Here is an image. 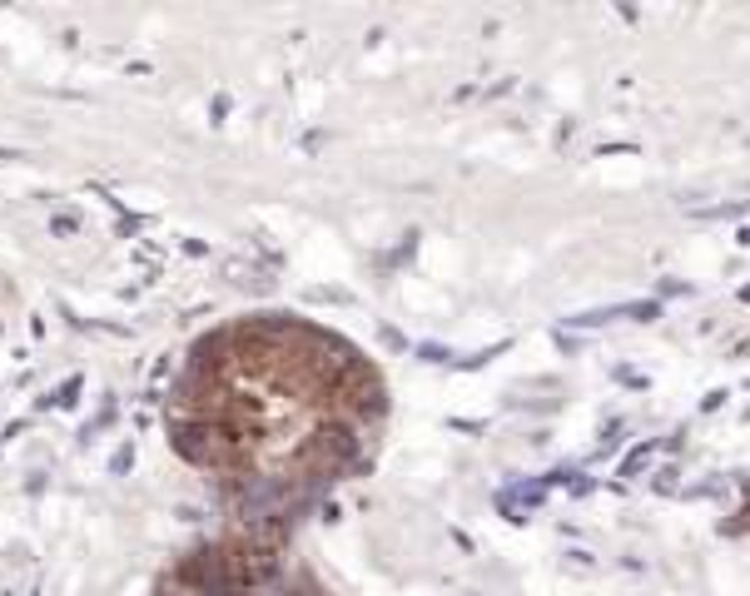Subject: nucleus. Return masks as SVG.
I'll use <instances>...</instances> for the list:
<instances>
[{"mask_svg":"<svg viewBox=\"0 0 750 596\" xmlns=\"http://www.w3.org/2000/svg\"><path fill=\"white\" fill-rule=\"evenodd\" d=\"M75 393H80V378H70V383H65V388H60L50 403H55V408H70V403H75Z\"/></svg>","mask_w":750,"mask_h":596,"instance_id":"f257e3e1","label":"nucleus"},{"mask_svg":"<svg viewBox=\"0 0 750 596\" xmlns=\"http://www.w3.org/2000/svg\"><path fill=\"white\" fill-rule=\"evenodd\" d=\"M130 462H135V447H120V452L110 457V472L120 477V472H130Z\"/></svg>","mask_w":750,"mask_h":596,"instance_id":"f03ea898","label":"nucleus"},{"mask_svg":"<svg viewBox=\"0 0 750 596\" xmlns=\"http://www.w3.org/2000/svg\"><path fill=\"white\" fill-rule=\"evenodd\" d=\"M50 229H55V234H75V229H80V219H75V214H55V219H50Z\"/></svg>","mask_w":750,"mask_h":596,"instance_id":"7ed1b4c3","label":"nucleus"},{"mask_svg":"<svg viewBox=\"0 0 750 596\" xmlns=\"http://www.w3.org/2000/svg\"><path fill=\"white\" fill-rule=\"evenodd\" d=\"M5 159H25V154H20V149H10V145H0V164H5Z\"/></svg>","mask_w":750,"mask_h":596,"instance_id":"20e7f679","label":"nucleus"}]
</instances>
